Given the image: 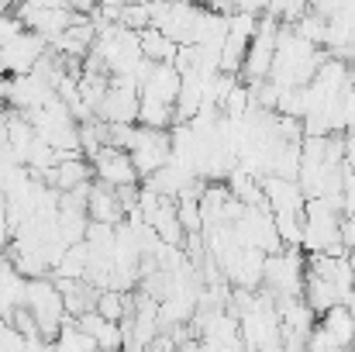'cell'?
<instances>
[{
	"instance_id": "3",
	"label": "cell",
	"mask_w": 355,
	"mask_h": 352,
	"mask_svg": "<svg viewBox=\"0 0 355 352\" xmlns=\"http://www.w3.org/2000/svg\"><path fill=\"white\" fill-rule=\"evenodd\" d=\"M128 156L138 169L141 180H148L152 173H159L162 166L173 162V135L166 128H148V124H138L135 135H131V145H128Z\"/></svg>"
},
{
	"instance_id": "12",
	"label": "cell",
	"mask_w": 355,
	"mask_h": 352,
	"mask_svg": "<svg viewBox=\"0 0 355 352\" xmlns=\"http://www.w3.org/2000/svg\"><path fill=\"white\" fill-rule=\"evenodd\" d=\"M342 245L345 252H355V215H342Z\"/></svg>"
},
{
	"instance_id": "7",
	"label": "cell",
	"mask_w": 355,
	"mask_h": 352,
	"mask_svg": "<svg viewBox=\"0 0 355 352\" xmlns=\"http://www.w3.org/2000/svg\"><path fill=\"white\" fill-rule=\"evenodd\" d=\"M304 301L311 304V311H314V315H324V311H331V308L345 304V294H342L331 280H324L321 273L307 269V276H304Z\"/></svg>"
},
{
	"instance_id": "8",
	"label": "cell",
	"mask_w": 355,
	"mask_h": 352,
	"mask_svg": "<svg viewBox=\"0 0 355 352\" xmlns=\"http://www.w3.org/2000/svg\"><path fill=\"white\" fill-rule=\"evenodd\" d=\"M76 325L101 346V349H111V352H121L124 349V332H121V321H111V318H104V315H97V311H90V315H80L76 318Z\"/></svg>"
},
{
	"instance_id": "10",
	"label": "cell",
	"mask_w": 355,
	"mask_h": 352,
	"mask_svg": "<svg viewBox=\"0 0 355 352\" xmlns=\"http://www.w3.org/2000/svg\"><path fill=\"white\" fill-rule=\"evenodd\" d=\"M141 38V56L145 59H152V62H173V56H176V42L166 35V31H141L138 35Z\"/></svg>"
},
{
	"instance_id": "2",
	"label": "cell",
	"mask_w": 355,
	"mask_h": 352,
	"mask_svg": "<svg viewBox=\"0 0 355 352\" xmlns=\"http://www.w3.org/2000/svg\"><path fill=\"white\" fill-rule=\"evenodd\" d=\"M24 308L31 311L38 332L45 342H55L62 325L69 321V311H66V301H62V290L55 287V280H28V297H24Z\"/></svg>"
},
{
	"instance_id": "6",
	"label": "cell",
	"mask_w": 355,
	"mask_h": 352,
	"mask_svg": "<svg viewBox=\"0 0 355 352\" xmlns=\"http://www.w3.org/2000/svg\"><path fill=\"white\" fill-rule=\"evenodd\" d=\"M55 287L62 290V301H66V311L69 318H80V315H90L97 308V297L101 290H94V283L83 276V280H69V276H55Z\"/></svg>"
},
{
	"instance_id": "9",
	"label": "cell",
	"mask_w": 355,
	"mask_h": 352,
	"mask_svg": "<svg viewBox=\"0 0 355 352\" xmlns=\"http://www.w3.org/2000/svg\"><path fill=\"white\" fill-rule=\"evenodd\" d=\"M318 325L335 339V346H338V349H345V352L355 349V315L349 311V304H338V308L324 311Z\"/></svg>"
},
{
	"instance_id": "4",
	"label": "cell",
	"mask_w": 355,
	"mask_h": 352,
	"mask_svg": "<svg viewBox=\"0 0 355 352\" xmlns=\"http://www.w3.org/2000/svg\"><path fill=\"white\" fill-rule=\"evenodd\" d=\"M94 180L97 183H107V187H131V183H138L141 176H138V169H135V162H131V156H128V149H114V145H104L94 159Z\"/></svg>"
},
{
	"instance_id": "1",
	"label": "cell",
	"mask_w": 355,
	"mask_h": 352,
	"mask_svg": "<svg viewBox=\"0 0 355 352\" xmlns=\"http://www.w3.org/2000/svg\"><path fill=\"white\" fill-rule=\"evenodd\" d=\"M300 249L307 252H328V255H345L342 245V211L331 208L324 197H311L304 208V242Z\"/></svg>"
},
{
	"instance_id": "5",
	"label": "cell",
	"mask_w": 355,
	"mask_h": 352,
	"mask_svg": "<svg viewBox=\"0 0 355 352\" xmlns=\"http://www.w3.org/2000/svg\"><path fill=\"white\" fill-rule=\"evenodd\" d=\"M87 215H90V221H101V225H121L124 221V208H121V201H118V190L94 180L90 183Z\"/></svg>"
},
{
	"instance_id": "11",
	"label": "cell",
	"mask_w": 355,
	"mask_h": 352,
	"mask_svg": "<svg viewBox=\"0 0 355 352\" xmlns=\"http://www.w3.org/2000/svg\"><path fill=\"white\" fill-rule=\"evenodd\" d=\"M55 349L59 352H97L101 346L76 325V318H69L66 325H62V332H59V339H55Z\"/></svg>"
},
{
	"instance_id": "13",
	"label": "cell",
	"mask_w": 355,
	"mask_h": 352,
	"mask_svg": "<svg viewBox=\"0 0 355 352\" xmlns=\"http://www.w3.org/2000/svg\"><path fill=\"white\" fill-rule=\"evenodd\" d=\"M97 352H111V349H97Z\"/></svg>"
}]
</instances>
